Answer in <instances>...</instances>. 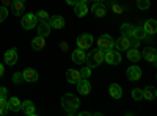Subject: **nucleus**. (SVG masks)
I'll use <instances>...</instances> for the list:
<instances>
[{
	"label": "nucleus",
	"mask_w": 157,
	"mask_h": 116,
	"mask_svg": "<svg viewBox=\"0 0 157 116\" xmlns=\"http://www.w3.org/2000/svg\"><path fill=\"white\" fill-rule=\"evenodd\" d=\"M61 105H63L64 110H66L68 114H75L78 105H80V100H78L75 96H72V94H63Z\"/></svg>",
	"instance_id": "nucleus-1"
},
{
	"label": "nucleus",
	"mask_w": 157,
	"mask_h": 116,
	"mask_svg": "<svg viewBox=\"0 0 157 116\" xmlns=\"http://www.w3.org/2000/svg\"><path fill=\"white\" fill-rule=\"evenodd\" d=\"M102 61H104V50L101 49H94L90 55H86V60H85L88 68H96Z\"/></svg>",
	"instance_id": "nucleus-2"
},
{
	"label": "nucleus",
	"mask_w": 157,
	"mask_h": 116,
	"mask_svg": "<svg viewBox=\"0 0 157 116\" xmlns=\"http://www.w3.org/2000/svg\"><path fill=\"white\" fill-rule=\"evenodd\" d=\"M104 61H107L109 64H120L121 63V55H120L118 50L107 49V50H104Z\"/></svg>",
	"instance_id": "nucleus-3"
},
{
	"label": "nucleus",
	"mask_w": 157,
	"mask_h": 116,
	"mask_svg": "<svg viewBox=\"0 0 157 116\" xmlns=\"http://www.w3.org/2000/svg\"><path fill=\"white\" fill-rule=\"evenodd\" d=\"M21 24H22V27H24L25 30H32V28H35L36 25H38V17H36V14H32V13H29V14H24V16H22Z\"/></svg>",
	"instance_id": "nucleus-4"
},
{
	"label": "nucleus",
	"mask_w": 157,
	"mask_h": 116,
	"mask_svg": "<svg viewBox=\"0 0 157 116\" xmlns=\"http://www.w3.org/2000/svg\"><path fill=\"white\" fill-rule=\"evenodd\" d=\"M115 44V39L110 36V35H102L99 36V39H98V46L101 50H107V49H112Z\"/></svg>",
	"instance_id": "nucleus-5"
},
{
	"label": "nucleus",
	"mask_w": 157,
	"mask_h": 116,
	"mask_svg": "<svg viewBox=\"0 0 157 116\" xmlns=\"http://www.w3.org/2000/svg\"><path fill=\"white\" fill-rule=\"evenodd\" d=\"M91 44H93V36L91 35H80L77 38V46H78V49H82V50H86V49H90L91 47Z\"/></svg>",
	"instance_id": "nucleus-6"
},
{
	"label": "nucleus",
	"mask_w": 157,
	"mask_h": 116,
	"mask_svg": "<svg viewBox=\"0 0 157 116\" xmlns=\"http://www.w3.org/2000/svg\"><path fill=\"white\" fill-rule=\"evenodd\" d=\"M3 58H5V63H6V64H10V66H14V64L17 63V50H16L14 47L10 49V50H6L5 55H3Z\"/></svg>",
	"instance_id": "nucleus-7"
},
{
	"label": "nucleus",
	"mask_w": 157,
	"mask_h": 116,
	"mask_svg": "<svg viewBox=\"0 0 157 116\" xmlns=\"http://www.w3.org/2000/svg\"><path fill=\"white\" fill-rule=\"evenodd\" d=\"M75 85H77V91L80 93V94L86 96V94L91 93V85H90V82H88L86 79H80Z\"/></svg>",
	"instance_id": "nucleus-8"
},
{
	"label": "nucleus",
	"mask_w": 157,
	"mask_h": 116,
	"mask_svg": "<svg viewBox=\"0 0 157 116\" xmlns=\"http://www.w3.org/2000/svg\"><path fill=\"white\" fill-rule=\"evenodd\" d=\"M91 13H93L94 16H98V17H104L107 14V8H105V5H104L102 2H94V5L91 6Z\"/></svg>",
	"instance_id": "nucleus-9"
},
{
	"label": "nucleus",
	"mask_w": 157,
	"mask_h": 116,
	"mask_svg": "<svg viewBox=\"0 0 157 116\" xmlns=\"http://www.w3.org/2000/svg\"><path fill=\"white\" fill-rule=\"evenodd\" d=\"M141 57L145 58L146 61L155 63V60H157V50H155L154 47H146V49L141 52Z\"/></svg>",
	"instance_id": "nucleus-10"
},
{
	"label": "nucleus",
	"mask_w": 157,
	"mask_h": 116,
	"mask_svg": "<svg viewBox=\"0 0 157 116\" xmlns=\"http://www.w3.org/2000/svg\"><path fill=\"white\" fill-rule=\"evenodd\" d=\"M140 77H141V69H140L138 66H130V68L127 69V79H129L130 82L140 80Z\"/></svg>",
	"instance_id": "nucleus-11"
},
{
	"label": "nucleus",
	"mask_w": 157,
	"mask_h": 116,
	"mask_svg": "<svg viewBox=\"0 0 157 116\" xmlns=\"http://www.w3.org/2000/svg\"><path fill=\"white\" fill-rule=\"evenodd\" d=\"M113 47H116V50H118V52H123V50H127V49L130 47V44H129V38H126V36H121L120 39H116V41H115Z\"/></svg>",
	"instance_id": "nucleus-12"
},
{
	"label": "nucleus",
	"mask_w": 157,
	"mask_h": 116,
	"mask_svg": "<svg viewBox=\"0 0 157 116\" xmlns=\"http://www.w3.org/2000/svg\"><path fill=\"white\" fill-rule=\"evenodd\" d=\"M143 30L146 32V35H155L157 32V21L155 19H149L143 24Z\"/></svg>",
	"instance_id": "nucleus-13"
},
{
	"label": "nucleus",
	"mask_w": 157,
	"mask_h": 116,
	"mask_svg": "<svg viewBox=\"0 0 157 116\" xmlns=\"http://www.w3.org/2000/svg\"><path fill=\"white\" fill-rule=\"evenodd\" d=\"M38 35H39V36H43V38H46V36L50 35V25H49V21H41V22L38 24Z\"/></svg>",
	"instance_id": "nucleus-14"
},
{
	"label": "nucleus",
	"mask_w": 157,
	"mask_h": 116,
	"mask_svg": "<svg viewBox=\"0 0 157 116\" xmlns=\"http://www.w3.org/2000/svg\"><path fill=\"white\" fill-rule=\"evenodd\" d=\"M24 8H25V5H24L22 0H14V2L11 3V13L14 16H22Z\"/></svg>",
	"instance_id": "nucleus-15"
},
{
	"label": "nucleus",
	"mask_w": 157,
	"mask_h": 116,
	"mask_svg": "<svg viewBox=\"0 0 157 116\" xmlns=\"http://www.w3.org/2000/svg\"><path fill=\"white\" fill-rule=\"evenodd\" d=\"M85 60H86L85 50L77 49V50H74V52H72V61H74L75 64H82V63H85Z\"/></svg>",
	"instance_id": "nucleus-16"
},
{
	"label": "nucleus",
	"mask_w": 157,
	"mask_h": 116,
	"mask_svg": "<svg viewBox=\"0 0 157 116\" xmlns=\"http://www.w3.org/2000/svg\"><path fill=\"white\" fill-rule=\"evenodd\" d=\"M21 110H22L25 114H29V116H35V114H36V110H35V105H33V102H32V100H25V102H22Z\"/></svg>",
	"instance_id": "nucleus-17"
},
{
	"label": "nucleus",
	"mask_w": 157,
	"mask_h": 116,
	"mask_svg": "<svg viewBox=\"0 0 157 116\" xmlns=\"http://www.w3.org/2000/svg\"><path fill=\"white\" fill-rule=\"evenodd\" d=\"M22 77H24V80H25V82L33 83V82L38 80V72H36L35 69H25V71L22 72Z\"/></svg>",
	"instance_id": "nucleus-18"
},
{
	"label": "nucleus",
	"mask_w": 157,
	"mask_h": 116,
	"mask_svg": "<svg viewBox=\"0 0 157 116\" xmlns=\"http://www.w3.org/2000/svg\"><path fill=\"white\" fill-rule=\"evenodd\" d=\"M49 25L50 27H54V28H63L64 27V19L61 16H52L49 17Z\"/></svg>",
	"instance_id": "nucleus-19"
},
{
	"label": "nucleus",
	"mask_w": 157,
	"mask_h": 116,
	"mask_svg": "<svg viewBox=\"0 0 157 116\" xmlns=\"http://www.w3.org/2000/svg\"><path fill=\"white\" fill-rule=\"evenodd\" d=\"M74 13H75V16H78V17H85L88 14V6L85 3L78 2L77 5H74Z\"/></svg>",
	"instance_id": "nucleus-20"
},
{
	"label": "nucleus",
	"mask_w": 157,
	"mask_h": 116,
	"mask_svg": "<svg viewBox=\"0 0 157 116\" xmlns=\"http://www.w3.org/2000/svg\"><path fill=\"white\" fill-rule=\"evenodd\" d=\"M109 93H110V96H112L113 99H121L123 89H121V86L118 85V83H113V85H110V88H109Z\"/></svg>",
	"instance_id": "nucleus-21"
},
{
	"label": "nucleus",
	"mask_w": 157,
	"mask_h": 116,
	"mask_svg": "<svg viewBox=\"0 0 157 116\" xmlns=\"http://www.w3.org/2000/svg\"><path fill=\"white\" fill-rule=\"evenodd\" d=\"M127 58L132 61V63H137V61L141 60V54L138 52L135 47H129V49H127Z\"/></svg>",
	"instance_id": "nucleus-22"
},
{
	"label": "nucleus",
	"mask_w": 157,
	"mask_h": 116,
	"mask_svg": "<svg viewBox=\"0 0 157 116\" xmlns=\"http://www.w3.org/2000/svg\"><path fill=\"white\" fill-rule=\"evenodd\" d=\"M80 79H82V77H80V72H78V71H74V69L66 71V80L69 83H77Z\"/></svg>",
	"instance_id": "nucleus-23"
},
{
	"label": "nucleus",
	"mask_w": 157,
	"mask_h": 116,
	"mask_svg": "<svg viewBox=\"0 0 157 116\" xmlns=\"http://www.w3.org/2000/svg\"><path fill=\"white\" fill-rule=\"evenodd\" d=\"M155 96H157V89H155V86H146L145 89H143V99L152 100V99H155Z\"/></svg>",
	"instance_id": "nucleus-24"
},
{
	"label": "nucleus",
	"mask_w": 157,
	"mask_h": 116,
	"mask_svg": "<svg viewBox=\"0 0 157 116\" xmlns=\"http://www.w3.org/2000/svg\"><path fill=\"white\" fill-rule=\"evenodd\" d=\"M21 107H22V102L17 99V97H10L8 100V108L11 111H21Z\"/></svg>",
	"instance_id": "nucleus-25"
},
{
	"label": "nucleus",
	"mask_w": 157,
	"mask_h": 116,
	"mask_svg": "<svg viewBox=\"0 0 157 116\" xmlns=\"http://www.w3.org/2000/svg\"><path fill=\"white\" fill-rule=\"evenodd\" d=\"M44 46H46V41H44V38H43V36H39V35L32 41V47H33V50H41V49H44Z\"/></svg>",
	"instance_id": "nucleus-26"
},
{
	"label": "nucleus",
	"mask_w": 157,
	"mask_h": 116,
	"mask_svg": "<svg viewBox=\"0 0 157 116\" xmlns=\"http://www.w3.org/2000/svg\"><path fill=\"white\" fill-rule=\"evenodd\" d=\"M134 25H130V24H123L121 25V33H123V36H126V38H132L134 36Z\"/></svg>",
	"instance_id": "nucleus-27"
},
{
	"label": "nucleus",
	"mask_w": 157,
	"mask_h": 116,
	"mask_svg": "<svg viewBox=\"0 0 157 116\" xmlns=\"http://www.w3.org/2000/svg\"><path fill=\"white\" fill-rule=\"evenodd\" d=\"M134 36L135 38H138V39L141 41V39H145V38L148 36L146 35V32L143 30V27H137V28H134Z\"/></svg>",
	"instance_id": "nucleus-28"
},
{
	"label": "nucleus",
	"mask_w": 157,
	"mask_h": 116,
	"mask_svg": "<svg viewBox=\"0 0 157 116\" xmlns=\"http://www.w3.org/2000/svg\"><path fill=\"white\" fill-rule=\"evenodd\" d=\"M36 17H38V21H49V14H47V11H44V9H39L38 13H36Z\"/></svg>",
	"instance_id": "nucleus-29"
},
{
	"label": "nucleus",
	"mask_w": 157,
	"mask_h": 116,
	"mask_svg": "<svg viewBox=\"0 0 157 116\" xmlns=\"http://www.w3.org/2000/svg\"><path fill=\"white\" fill-rule=\"evenodd\" d=\"M6 111H8V100L0 99V114H5Z\"/></svg>",
	"instance_id": "nucleus-30"
},
{
	"label": "nucleus",
	"mask_w": 157,
	"mask_h": 116,
	"mask_svg": "<svg viewBox=\"0 0 157 116\" xmlns=\"http://www.w3.org/2000/svg\"><path fill=\"white\" fill-rule=\"evenodd\" d=\"M137 5L140 9H148L151 6V2L149 0H137Z\"/></svg>",
	"instance_id": "nucleus-31"
},
{
	"label": "nucleus",
	"mask_w": 157,
	"mask_h": 116,
	"mask_svg": "<svg viewBox=\"0 0 157 116\" xmlns=\"http://www.w3.org/2000/svg\"><path fill=\"white\" fill-rule=\"evenodd\" d=\"M132 97H134L135 100H140V99H143V89H140V88H135L134 91H132Z\"/></svg>",
	"instance_id": "nucleus-32"
},
{
	"label": "nucleus",
	"mask_w": 157,
	"mask_h": 116,
	"mask_svg": "<svg viewBox=\"0 0 157 116\" xmlns=\"http://www.w3.org/2000/svg\"><path fill=\"white\" fill-rule=\"evenodd\" d=\"M6 17H8V8L2 5L0 6V22H3Z\"/></svg>",
	"instance_id": "nucleus-33"
},
{
	"label": "nucleus",
	"mask_w": 157,
	"mask_h": 116,
	"mask_svg": "<svg viewBox=\"0 0 157 116\" xmlns=\"http://www.w3.org/2000/svg\"><path fill=\"white\" fill-rule=\"evenodd\" d=\"M78 72H80V77H82V79H88V77L91 75V69H90L88 66H86V68H82Z\"/></svg>",
	"instance_id": "nucleus-34"
},
{
	"label": "nucleus",
	"mask_w": 157,
	"mask_h": 116,
	"mask_svg": "<svg viewBox=\"0 0 157 116\" xmlns=\"http://www.w3.org/2000/svg\"><path fill=\"white\" fill-rule=\"evenodd\" d=\"M129 44H130V47H138L140 46V39L138 38H135V36H132V38H129Z\"/></svg>",
	"instance_id": "nucleus-35"
},
{
	"label": "nucleus",
	"mask_w": 157,
	"mask_h": 116,
	"mask_svg": "<svg viewBox=\"0 0 157 116\" xmlns=\"http://www.w3.org/2000/svg\"><path fill=\"white\" fill-rule=\"evenodd\" d=\"M22 72H14V75H13V82H14L16 85H19L21 82H22Z\"/></svg>",
	"instance_id": "nucleus-36"
},
{
	"label": "nucleus",
	"mask_w": 157,
	"mask_h": 116,
	"mask_svg": "<svg viewBox=\"0 0 157 116\" xmlns=\"http://www.w3.org/2000/svg\"><path fill=\"white\" fill-rule=\"evenodd\" d=\"M6 94H8L6 88L5 86H0V99H6Z\"/></svg>",
	"instance_id": "nucleus-37"
},
{
	"label": "nucleus",
	"mask_w": 157,
	"mask_h": 116,
	"mask_svg": "<svg viewBox=\"0 0 157 116\" xmlns=\"http://www.w3.org/2000/svg\"><path fill=\"white\" fill-rule=\"evenodd\" d=\"M112 8H113V11H115V13H123V11H124V9H123V6L116 5V3H112Z\"/></svg>",
	"instance_id": "nucleus-38"
},
{
	"label": "nucleus",
	"mask_w": 157,
	"mask_h": 116,
	"mask_svg": "<svg viewBox=\"0 0 157 116\" xmlns=\"http://www.w3.org/2000/svg\"><path fill=\"white\" fill-rule=\"evenodd\" d=\"M60 46H61V50H64V52L68 50V44L66 43H60Z\"/></svg>",
	"instance_id": "nucleus-39"
},
{
	"label": "nucleus",
	"mask_w": 157,
	"mask_h": 116,
	"mask_svg": "<svg viewBox=\"0 0 157 116\" xmlns=\"http://www.w3.org/2000/svg\"><path fill=\"white\" fill-rule=\"evenodd\" d=\"M66 2H68V5H77L78 0H66Z\"/></svg>",
	"instance_id": "nucleus-40"
},
{
	"label": "nucleus",
	"mask_w": 157,
	"mask_h": 116,
	"mask_svg": "<svg viewBox=\"0 0 157 116\" xmlns=\"http://www.w3.org/2000/svg\"><path fill=\"white\" fill-rule=\"evenodd\" d=\"M3 72H5V68H3V64H2V63H0V77H2V75H3Z\"/></svg>",
	"instance_id": "nucleus-41"
},
{
	"label": "nucleus",
	"mask_w": 157,
	"mask_h": 116,
	"mask_svg": "<svg viewBox=\"0 0 157 116\" xmlns=\"http://www.w3.org/2000/svg\"><path fill=\"white\" fill-rule=\"evenodd\" d=\"M11 3H13V0H3V6H8Z\"/></svg>",
	"instance_id": "nucleus-42"
},
{
	"label": "nucleus",
	"mask_w": 157,
	"mask_h": 116,
	"mask_svg": "<svg viewBox=\"0 0 157 116\" xmlns=\"http://www.w3.org/2000/svg\"><path fill=\"white\" fill-rule=\"evenodd\" d=\"M78 2H80V3H85V5H88V3L91 2V0H78Z\"/></svg>",
	"instance_id": "nucleus-43"
},
{
	"label": "nucleus",
	"mask_w": 157,
	"mask_h": 116,
	"mask_svg": "<svg viewBox=\"0 0 157 116\" xmlns=\"http://www.w3.org/2000/svg\"><path fill=\"white\" fill-rule=\"evenodd\" d=\"M94 2H104V0H94Z\"/></svg>",
	"instance_id": "nucleus-44"
},
{
	"label": "nucleus",
	"mask_w": 157,
	"mask_h": 116,
	"mask_svg": "<svg viewBox=\"0 0 157 116\" xmlns=\"http://www.w3.org/2000/svg\"><path fill=\"white\" fill-rule=\"evenodd\" d=\"M13 2H14V0H13Z\"/></svg>",
	"instance_id": "nucleus-45"
}]
</instances>
